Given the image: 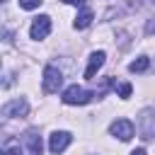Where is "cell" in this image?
Here are the masks:
<instances>
[{"label":"cell","mask_w":155,"mask_h":155,"mask_svg":"<svg viewBox=\"0 0 155 155\" xmlns=\"http://www.w3.org/2000/svg\"><path fill=\"white\" fill-rule=\"evenodd\" d=\"M41 85H44V92H48V94L58 92L61 85H63V73L58 68H53V65H46L44 68V78H41Z\"/></svg>","instance_id":"obj_1"},{"label":"cell","mask_w":155,"mask_h":155,"mask_svg":"<svg viewBox=\"0 0 155 155\" xmlns=\"http://www.w3.org/2000/svg\"><path fill=\"white\" fill-rule=\"evenodd\" d=\"M138 131H140V138H155V107L140 111V116H138Z\"/></svg>","instance_id":"obj_2"},{"label":"cell","mask_w":155,"mask_h":155,"mask_svg":"<svg viewBox=\"0 0 155 155\" xmlns=\"http://www.w3.org/2000/svg\"><path fill=\"white\" fill-rule=\"evenodd\" d=\"M92 97H94L92 92H87L85 87H78V85H70V87L63 92V102H65V104H87Z\"/></svg>","instance_id":"obj_3"},{"label":"cell","mask_w":155,"mask_h":155,"mask_svg":"<svg viewBox=\"0 0 155 155\" xmlns=\"http://www.w3.org/2000/svg\"><path fill=\"white\" fill-rule=\"evenodd\" d=\"M48 31H51V17H48V15H39V17L31 22L29 36L39 41V39H46V36H48Z\"/></svg>","instance_id":"obj_4"},{"label":"cell","mask_w":155,"mask_h":155,"mask_svg":"<svg viewBox=\"0 0 155 155\" xmlns=\"http://www.w3.org/2000/svg\"><path fill=\"white\" fill-rule=\"evenodd\" d=\"M70 140H73V136H70L68 131H53L51 138H48V150H51L53 155H58V153H63V150L70 145Z\"/></svg>","instance_id":"obj_5"},{"label":"cell","mask_w":155,"mask_h":155,"mask_svg":"<svg viewBox=\"0 0 155 155\" xmlns=\"http://www.w3.org/2000/svg\"><path fill=\"white\" fill-rule=\"evenodd\" d=\"M27 111H29V104H27V99H22V97H17V99H12V102H7V104L2 107V116H5V119L24 116Z\"/></svg>","instance_id":"obj_6"},{"label":"cell","mask_w":155,"mask_h":155,"mask_svg":"<svg viewBox=\"0 0 155 155\" xmlns=\"http://www.w3.org/2000/svg\"><path fill=\"white\" fill-rule=\"evenodd\" d=\"M111 136H116L119 140H131L133 138V124L128 119H116L111 126H109Z\"/></svg>","instance_id":"obj_7"},{"label":"cell","mask_w":155,"mask_h":155,"mask_svg":"<svg viewBox=\"0 0 155 155\" xmlns=\"http://www.w3.org/2000/svg\"><path fill=\"white\" fill-rule=\"evenodd\" d=\"M24 143H27V148H29V155H41L44 145H41V136H39L36 128H29V131L24 133Z\"/></svg>","instance_id":"obj_8"},{"label":"cell","mask_w":155,"mask_h":155,"mask_svg":"<svg viewBox=\"0 0 155 155\" xmlns=\"http://www.w3.org/2000/svg\"><path fill=\"white\" fill-rule=\"evenodd\" d=\"M104 58H107L104 51H94V53L90 56V63H87V68H85V78H87V80H92V78L97 75V70L104 65Z\"/></svg>","instance_id":"obj_9"},{"label":"cell","mask_w":155,"mask_h":155,"mask_svg":"<svg viewBox=\"0 0 155 155\" xmlns=\"http://www.w3.org/2000/svg\"><path fill=\"white\" fill-rule=\"evenodd\" d=\"M92 10L90 7H82L80 12H78V17H75V29H85V27H90L92 24Z\"/></svg>","instance_id":"obj_10"},{"label":"cell","mask_w":155,"mask_h":155,"mask_svg":"<svg viewBox=\"0 0 155 155\" xmlns=\"http://www.w3.org/2000/svg\"><path fill=\"white\" fill-rule=\"evenodd\" d=\"M148 65H150V58H148V56H138L136 61H131L128 70H131V73H143V70H148Z\"/></svg>","instance_id":"obj_11"},{"label":"cell","mask_w":155,"mask_h":155,"mask_svg":"<svg viewBox=\"0 0 155 155\" xmlns=\"http://www.w3.org/2000/svg\"><path fill=\"white\" fill-rule=\"evenodd\" d=\"M2 153H5V155H19V153H22L19 140H17V138H5V143H2Z\"/></svg>","instance_id":"obj_12"},{"label":"cell","mask_w":155,"mask_h":155,"mask_svg":"<svg viewBox=\"0 0 155 155\" xmlns=\"http://www.w3.org/2000/svg\"><path fill=\"white\" fill-rule=\"evenodd\" d=\"M131 90H133V87H131L128 82H121V85H116V92H119V97H124V99H128V97H131Z\"/></svg>","instance_id":"obj_13"},{"label":"cell","mask_w":155,"mask_h":155,"mask_svg":"<svg viewBox=\"0 0 155 155\" xmlns=\"http://www.w3.org/2000/svg\"><path fill=\"white\" fill-rule=\"evenodd\" d=\"M41 2H44V0H19V5H22L24 10H36Z\"/></svg>","instance_id":"obj_14"},{"label":"cell","mask_w":155,"mask_h":155,"mask_svg":"<svg viewBox=\"0 0 155 155\" xmlns=\"http://www.w3.org/2000/svg\"><path fill=\"white\" fill-rule=\"evenodd\" d=\"M145 34H148V36L155 34V17H150V19L145 22Z\"/></svg>","instance_id":"obj_15"},{"label":"cell","mask_w":155,"mask_h":155,"mask_svg":"<svg viewBox=\"0 0 155 155\" xmlns=\"http://www.w3.org/2000/svg\"><path fill=\"white\" fill-rule=\"evenodd\" d=\"M63 2H68V5H85V0H63Z\"/></svg>","instance_id":"obj_16"},{"label":"cell","mask_w":155,"mask_h":155,"mask_svg":"<svg viewBox=\"0 0 155 155\" xmlns=\"http://www.w3.org/2000/svg\"><path fill=\"white\" fill-rule=\"evenodd\" d=\"M131 155H145V150H143V148H136V150H133Z\"/></svg>","instance_id":"obj_17"}]
</instances>
